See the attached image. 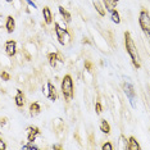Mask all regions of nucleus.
Listing matches in <instances>:
<instances>
[{"mask_svg":"<svg viewBox=\"0 0 150 150\" xmlns=\"http://www.w3.org/2000/svg\"><path fill=\"white\" fill-rule=\"evenodd\" d=\"M139 23L144 33L150 39V14L146 9H142L139 16Z\"/></svg>","mask_w":150,"mask_h":150,"instance_id":"7ed1b4c3","label":"nucleus"},{"mask_svg":"<svg viewBox=\"0 0 150 150\" xmlns=\"http://www.w3.org/2000/svg\"><path fill=\"white\" fill-rule=\"evenodd\" d=\"M5 1H6V3H12L13 0H5Z\"/></svg>","mask_w":150,"mask_h":150,"instance_id":"cd10ccee","label":"nucleus"},{"mask_svg":"<svg viewBox=\"0 0 150 150\" xmlns=\"http://www.w3.org/2000/svg\"><path fill=\"white\" fill-rule=\"evenodd\" d=\"M126 149H128V150H140V144L136 141V139L134 137V136H131L129 139H127V146H126Z\"/></svg>","mask_w":150,"mask_h":150,"instance_id":"1a4fd4ad","label":"nucleus"},{"mask_svg":"<svg viewBox=\"0 0 150 150\" xmlns=\"http://www.w3.org/2000/svg\"><path fill=\"white\" fill-rule=\"evenodd\" d=\"M47 59H49V63L52 67L57 66V60H58V54L57 53H50L47 54Z\"/></svg>","mask_w":150,"mask_h":150,"instance_id":"f3484780","label":"nucleus"},{"mask_svg":"<svg viewBox=\"0 0 150 150\" xmlns=\"http://www.w3.org/2000/svg\"><path fill=\"white\" fill-rule=\"evenodd\" d=\"M123 90H125L126 95H127V96L129 98V100H134V98H135L134 86H132V85H129V83H125V85H123Z\"/></svg>","mask_w":150,"mask_h":150,"instance_id":"9b49d317","label":"nucleus"},{"mask_svg":"<svg viewBox=\"0 0 150 150\" xmlns=\"http://www.w3.org/2000/svg\"><path fill=\"white\" fill-rule=\"evenodd\" d=\"M85 66H86V68H88V69L91 68V64H90V63H87V62H86V64H85Z\"/></svg>","mask_w":150,"mask_h":150,"instance_id":"bb28decb","label":"nucleus"},{"mask_svg":"<svg viewBox=\"0 0 150 150\" xmlns=\"http://www.w3.org/2000/svg\"><path fill=\"white\" fill-rule=\"evenodd\" d=\"M101 149H103V150H112V149H113V145L108 141V142H105V144L101 146Z\"/></svg>","mask_w":150,"mask_h":150,"instance_id":"4be33fe9","label":"nucleus"},{"mask_svg":"<svg viewBox=\"0 0 150 150\" xmlns=\"http://www.w3.org/2000/svg\"><path fill=\"white\" fill-rule=\"evenodd\" d=\"M95 112H96V114H100L101 112H103V108H101V104L99 103V101H98L96 104H95Z\"/></svg>","mask_w":150,"mask_h":150,"instance_id":"412c9836","label":"nucleus"},{"mask_svg":"<svg viewBox=\"0 0 150 150\" xmlns=\"http://www.w3.org/2000/svg\"><path fill=\"white\" fill-rule=\"evenodd\" d=\"M22 149H33V150H36V149H37V146H36V145H33L32 142H30V141H28V144H27V145H23V146H22Z\"/></svg>","mask_w":150,"mask_h":150,"instance_id":"aec40b11","label":"nucleus"},{"mask_svg":"<svg viewBox=\"0 0 150 150\" xmlns=\"http://www.w3.org/2000/svg\"><path fill=\"white\" fill-rule=\"evenodd\" d=\"M53 149H54V150H60V149H62V145L55 144V145H53Z\"/></svg>","mask_w":150,"mask_h":150,"instance_id":"a878e982","label":"nucleus"},{"mask_svg":"<svg viewBox=\"0 0 150 150\" xmlns=\"http://www.w3.org/2000/svg\"><path fill=\"white\" fill-rule=\"evenodd\" d=\"M110 17H112V21H113L114 23H117V25L121 23V17H119V13L115 11V9L110 11Z\"/></svg>","mask_w":150,"mask_h":150,"instance_id":"6ab92c4d","label":"nucleus"},{"mask_svg":"<svg viewBox=\"0 0 150 150\" xmlns=\"http://www.w3.org/2000/svg\"><path fill=\"white\" fill-rule=\"evenodd\" d=\"M104 4L108 11H113V9H115V5H117V0H104Z\"/></svg>","mask_w":150,"mask_h":150,"instance_id":"a211bd4d","label":"nucleus"},{"mask_svg":"<svg viewBox=\"0 0 150 150\" xmlns=\"http://www.w3.org/2000/svg\"><path fill=\"white\" fill-rule=\"evenodd\" d=\"M40 110H41V108H40V104L35 101V103H32L30 105V114L32 115V117H36V115L40 114Z\"/></svg>","mask_w":150,"mask_h":150,"instance_id":"ddd939ff","label":"nucleus"},{"mask_svg":"<svg viewBox=\"0 0 150 150\" xmlns=\"http://www.w3.org/2000/svg\"><path fill=\"white\" fill-rule=\"evenodd\" d=\"M93 4H94V8L96 9V12L100 14L101 17H104L105 16V9H104V6L103 4H101V1L100 0H93Z\"/></svg>","mask_w":150,"mask_h":150,"instance_id":"4468645a","label":"nucleus"},{"mask_svg":"<svg viewBox=\"0 0 150 150\" xmlns=\"http://www.w3.org/2000/svg\"><path fill=\"white\" fill-rule=\"evenodd\" d=\"M5 53L8 57H14L16 53H17V42L14 40H9V41L5 42Z\"/></svg>","mask_w":150,"mask_h":150,"instance_id":"39448f33","label":"nucleus"},{"mask_svg":"<svg viewBox=\"0 0 150 150\" xmlns=\"http://www.w3.org/2000/svg\"><path fill=\"white\" fill-rule=\"evenodd\" d=\"M5 149H6V144H5V141H4V140L0 139V150H5Z\"/></svg>","mask_w":150,"mask_h":150,"instance_id":"b1692460","label":"nucleus"},{"mask_svg":"<svg viewBox=\"0 0 150 150\" xmlns=\"http://www.w3.org/2000/svg\"><path fill=\"white\" fill-rule=\"evenodd\" d=\"M55 33H57V36H58V41H59L62 45H64V37L67 36V30H64V28H60V26H59V23H55Z\"/></svg>","mask_w":150,"mask_h":150,"instance_id":"0eeeda50","label":"nucleus"},{"mask_svg":"<svg viewBox=\"0 0 150 150\" xmlns=\"http://www.w3.org/2000/svg\"><path fill=\"white\" fill-rule=\"evenodd\" d=\"M14 101H16V105L19 108H22L25 105V95L21 90H17V94H16V98H14Z\"/></svg>","mask_w":150,"mask_h":150,"instance_id":"9d476101","label":"nucleus"},{"mask_svg":"<svg viewBox=\"0 0 150 150\" xmlns=\"http://www.w3.org/2000/svg\"><path fill=\"white\" fill-rule=\"evenodd\" d=\"M117 1H118V0H117Z\"/></svg>","mask_w":150,"mask_h":150,"instance_id":"c85d7f7f","label":"nucleus"},{"mask_svg":"<svg viewBox=\"0 0 150 150\" xmlns=\"http://www.w3.org/2000/svg\"><path fill=\"white\" fill-rule=\"evenodd\" d=\"M62 93L67 101L73 98V80L69 74H66L62 80Z\"/></svg>","mask_w":150,"mask_h":150,"instance_id":"f03ea898","label":"nucleus"},{"mask_svg":"<svg viewBox=\"0 0 150 150\" xmlns=\"http://www.w3.org/2000/svg\"><path fill=\"white\" fill-rule=\"evenodd\" d=\"M100 131L103 132V134H110V126H109L108 121L103 119V121L100 122Z\"/></svg>","mask_w":150,"mask_h":150,"instance_id":"dca6fc26","label":"nucleus"},{"mask_svg":"<svg viewBox=\"0 0 150 150\" xmlns=\"http://www.w3.org/2000/svg\"><path fill=\"white\" fill-rule=\"evenodd\" d=\"M0 77H1L4 81H9V78H11V76H9V73H6V72H1V74H0Z\"/></svg>","mask_w":150,"mask_h":150,"instance_id":"5701e85b","label":"nucleus"},{"mask_svg":"<svg viewBox=\"0 0 150 150\" xmlns=\"http://www.w3.org/2000/svg\"><path fill=\"white\" fill-rule=\"evenodd\" d=\"M42 16H44V19H45V23L46 25H50V23L53 22V14L52 12H50V9L45 6V8L42 9Z\"/></svg>","mask_w":150,"mask_h":150,"instance_id":"f8f14e48","label":"nucleus"},{"mask_svg":"<svg viewBox=\"0 0 150 150\" xmlns=\"http://www.w3.org/2000/svg\"><path fill=\"white\" fill-rule=\"evenodd\" d=\"M40 134V129L37 127H32V126H30V127H27V140H28L30 142H33L36 140V136Z\"/></svg>","mask_w":150,"mask_h":150,"instance_id":"423d86ee","label":"nucleus"},{"mask_svg":"<svg viewBox=\"0 0 150 150\" xmlns=\"http://www.w3.org/2000/svg\"><path fill=\"white\" fill-rule=\"evenodd\" d=\"M125 45H126V50H127L129 58L132 60V64H134L135 68H140L141 67V63H140V57L137 53V49L135 46L134 40L131 39V35H129L128 31L125 32Z\"/></svg>","mask_w":150,"mask_h":150,"instance_id":"f257e3e1","label":"nucleus"},{"mask_svg":"<svg viewBox=\"0 0 150 150\" xmlns=\"http://www.w3.org/2000/svg\"><path fill=\"white\" fill-rule=\"evenodd\" d=\"M26 1H27V4H28V5H31L32 8H37V6L35 5V3H33L32 0H26Z\"/></svg>","mask_w":150,"mask_h":150,"instance_id":"393cba45","label":"nucleus"},{"mask_svg":"<svg viewBox=\"0 0 150 150\" xmlns=\"http://www.w3.org/2000/svg\"><path fill=\"white\" fill-rule=\"evenodd\" d=\"M59 13H60V16H62V18L64 19L66 22H71V13L66 11V8L64 6H59Z\"/></svg>","mask_w":150,"mask_h":150,"instance_id":"2eb2a0df","label":"nucleus"},{"mask_svg":"<svg viewBox=\"0 0 150 150\" xmlns=\"http://www.w3.org/2000/svg\"><path fill=\"white\" fill-rule=\"evenodd\" d=\"M5 28H6V32L8 33H12L16 28V21L12 16H8L6 17V21H5Z\"/></svg>","mask_w":150,"mask_h":150,"instance_id":"6e6552de","label":"nucleus"},{"mask_svg":"<svg viewBox=\"0 0 150 150\" xmlns=\"http://www.w3.org/2000/svg\"><path fill=\"white\" fill-rule=\"evenodd\" d=\"M44 94H45V96H47L49 99H52L53 101H55L58 100V93H57V90H55V87L53 86V83L52 82H47L45 86H44Z\"/></svg>","mask_w":150,"mask_h":150,"instance_id":"20e7f679","label":"nucleus"}]
</instances>
